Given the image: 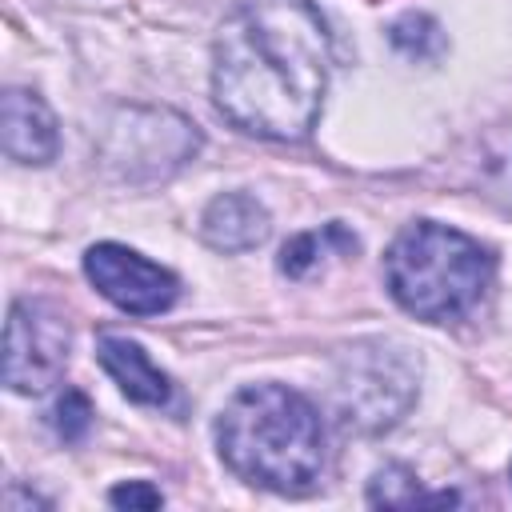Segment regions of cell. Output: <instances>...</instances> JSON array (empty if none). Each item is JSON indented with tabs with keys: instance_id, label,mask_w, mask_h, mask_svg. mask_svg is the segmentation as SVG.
Returning a JSON list of instances; mask_svg holds the SVG:
<instances>
[{
	"instance_id": "obj_7",
	"label": "cell",
	"mask_w": 512,
	"mask_h": 512,
	"mask_svg": "<svg viewBox=\"0 0 512 512\" xmlns=\"http://www.w3.org/2000/svg\"><path fill=\"white\" fill-rule=\"evenodd\" d=\"M84 272L104 300H112L120 312H132V316H156L172 308L180 296V280L168 268L112 240L92 244L84 252Z\"/></svg>"
},
{
	"instance_id": "obj_12",
	"label": "cell",
	"mask_w": 512,
	"mask_h": 512,
	"mask_svg": "<svg viewBox=\"0 0 512 512\" xmlns=\"http://www.w3.org/2000/svg\"><path fill=\"white\" fill-rule=\"evenodd\" d=\"M368 504H384V508H408V504H456V492H424L416 472L404 464H388L372 476L368 484Z\"/></svg>"
},
{
	"instance_id": "obj_2",
	"label": "cell",
	"mask_w": 512,
	"mask_h": 512,
	"mask_svg": "<svg viewBox=\"0 0 512 512\" xmlns=\"http://www.w3.org/2000/svg\"><path fill=\"white\" fill-rule=\"evenodd\" d=\"M220 460L256 488L308 492L324 472V424L312 400L284 384L240 388L216 420Z\"/></svg>"
},
{
	"instance_id": "obj_14",
	"label": "cell",
	"mask_w": 512,
	"mask_h": 512,
	"mask_svg": "<svg viewBox=\"0 0 512 512\" xmlns=\"http://www.w3.org/2000/svg\"><path fill=\"white\" fill-rule=\"evenodd\" d=\"M92 416H96V412H92V400H88L80 388H64V396H60L56 408H52V424H56L60 440H68V444H76V440L88 436Z\"/></svg>"
},
{
	"instance_id": "obj_1",
	"label": "cell",
	"mask_w": 512,
	"mask_h": 512,
	"mask_svg": "<svg viewBox=\"0 0 512 512\" xmlns=\"http://www.w3.org/2000/svg\"><path fill=\"white\" fill-rule=\"evenodd\" d=\"M328 28L312 0H248L212 44V100L264 140H304L328 88Z\"/></svg>"
},
{
	"instance_id": "obj_6",
	"label": "cell",
	"mask_w": 512,
	"mask_h": 512,
	"mask_svg": "<svg viewBox=\"0 0 512 512\" xmlns=\"http://www.w3.org/2000/svg\"><path fill=\"white\" fill-rule=\"evenodd\" d=\"M72 332L48 300H16L4 324V384L20 396L48 392L68 364Z\"/></svg>"
},
{
	"instance_id": "obj_5",
	"label": "cell",
	"mask_w": 512,
	"mask_h": 512,
	"mask_svg": "<svg viewBox=\"0 0 512 512\" xmlns=\"http://www.w3.org/2000/svg\"><path fill=\"white\" fill-rule=\"evenodd\" d=\"M200 148L196 124L168 108H120L100 140V160L124 180H164Z\"/></svg>"
},
{
	"instance_id": "obj_8",
	"label": "cell",
	"mask_w": 512,
	"mask_h": 512,
	"mask_svg": "<svg viewBox=\"0 0 512 512\" xmlns=\"http://www.w3.org/2000/svg\"><path fill=\"white\" fill-rule=\"evenodd\" d=\"M0 136H4V152L8 160L20 164H48L60 148V132H56V116L52 108L28 92V88H8L4 104H0Z\"/></svg>"
},
{
	"instance_id": "obj_13",
	"label": "cell",
	"mask_w": 512,
	"mask_h": 512,
	"mask_svg": "<svg viewBox=\"0 0 512 512\" xmlns=\"http://www.w3.org/2000/svg\"><path fill=\"white\" fill-rule=\"evenodd\" d=\"M388 40L396 52H404L408 60H436L444 52V32L432 16L424 12H404L400 20H392Z\"/></svg>"
},
{
	"instance_id": "obj_4",
	"label": "cell",
	"mask_w": 512,
	"mask_h": 512,
	"mask_svg": "<svg viewBox=\"0 0 512 512\" xmlns=\"http://www.w3.org/2000/svg\"><path fill=\"white\" fill-rule=\"evenodd\" d=\"M420 364L388 340H360L336 360V412L356 432H384L416 404Z\"/></svg>"
},
{
	"instance_id": "obj_15",
	"label": "cell",
	"mask_w": 512,
	"mask_h": 512,
	"mask_svg": "<svg viewBox=\"0 0 512 512\" xmlns=\"http://www.w3.org/2000/svg\"><path fill=\"white\" fill-rule=\"evenodd\" d=\"M108 500H112L116 508H160V504H164L160 488H152V484H144V480H132V484L112 488Z\"/></svg>"
},
{
	"instance_id": "obj_3",
	"label": "cell",
	"mask_w": 512,
	"mask_h": 512,
	"mask_svg": "<svg viewBox=\"0 0 512 512\" xmlns=\"http://www.w3.org/2000/svg\"><path fill=\"white\" fill-rule=\"evenodd\" d=\"M492 252L436 220H416L396 232L384 252V284L416 320H456L472 312L492 280Z\"/></svg>"
},
{
	"instance_id": "obj_10",
	"label": "cell",
	"mask_w": 512,
	"mask_h": 512,
	"mask_svg": "<svg viewBox=\"0 0 512 512\" xmlns=\"http://www.w3.org/2000/svg\"><path fill=\"white\" fill-rule=\"evenodd\" d=\"M96 360L120 384V392L128 400L148 404V408H164L172 400V380L152 364V356L136 340L116 336V332H104L100 344H96Z\"/></svg>"
},
{
	"instance_id": "obj_9",
	"label": "cell",
	"mask_w": 512,
	"mask_h": 512,
	"mask_svg": "<svg viewBox=\"0 0 512 512\" xmlns=\"http://www.w3.org/2000/svg\"><path fill=\"white\" fill-rule=\"evenodd\" d=\"M272 232L268 208L248 192H224L216 196L200 216V236L216 252H248L260 248Z\"/></svg>"
},
{
	"instance_id": "obj_11",
	"label": "cell",
	"mask_w": 512,
	"mask_h": 512,
	"mask_svg": "<svg viewBox=\"0 0 512 512\" xmlns=\"http://www.w3.org/2000/svg\"><path fill=\"white\" fill-rule=\"evenodd\" d=\"M328 252H356V236L344 232V224H324V228H312V232H300L292 236L284 248H280V272L300 280L308 276L316 264H324Z\"/></svg>"
}]
</instances>
